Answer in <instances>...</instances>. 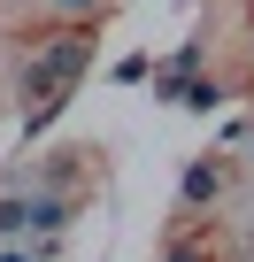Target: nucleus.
Instances as JSON below:
<instances>
[{
    "instance_id": "20e7f679",
    "label": "nucleus",
    "mask_w": 254,
    "mask_h": 262,
    "mask_svg": "<svg viewBox=\"0 0 254 262\" xmlns=\"http://www.w3.org/2000/svg\"><path fill=\"white\" fill-rule=\"evenodd\" d=\"M193 70H200V47H177V54H170V70H162V77H193Z\"/></svg>"
},
{
    "instance_id": "423d86ee",
    "label": "nucleus",
    "mask_w": 254,
    "mask_h": 262,
    "mask_svg": "<svg viewBox=\"0 0 254 262\" xmlns=\"http://www.w3.org/2000/svg\"><path fill=\"white\" fill-rule=\"evenodd\" d=\"M62 8H85V0H62Z\"/></svg>"
},
{
    "instance_id": "7ed1b4c3",
    "label": "nucleus",
    "mask_w": 254,
    "mask_h": 262,
    "mask_svg": "<svg viewBox=\"0 0 254 262\" xmlns=\"http://www.w3.org/2000/svg\"><path fill=\"white\" fill-rule=\"evenodd\" d=\"M16 231H31V193L24 201H0V239H16Z\"/></svg>"
},
{
    "instance_id": "f257e3e1",
    "label": "nucleus",
    "mask_w": 254,
    "mask_h": 262,
    "mask_svg": "<svg viewBox=\"0 0 254 262\" xmlns=\"http://www.w3.org/2000/svg\"><path fill=\"white\" fill-rule=\"evenodd\" d=\"M223 185H231V178H223V162H216V155H200V162L177 178V201H185V208H200V201H216Z\"/></svg>"
},
{
    "instance_id": "f03ea898",
    "label": "nucleus",
    "mask_w": 254,
    "mask_h": 262,
    "mask_svg": "<svg viewBox=\"0 0 254 262\" xmlns=\"http://www.w3.org/2000/svg\"><path fill=\"white\" fill-rule=\"evenodd\" d=\"M62 224H70V193H39V201H31V231H47V239H54Z\"/></svg>"
},
{
    "instance_id": "0eeeda50",
    "label": "nucleus",
    "mask_w": 254,
    "mask_h": 262,
    "mask_svg": "<svg viewBox=\"0 0 254 262\" xmlns=\"http://www.w3.org/2000/svg\"><path fill=\"white\" fill-rule=\"evenodd\" d=\"M246 147H254V131H246Z\"/></svg>"
},
{
    "instance_id": "39448f33",
    "label": "nucleus",
    "mask_w": 254,
    "mask_h": 262,
    "mask_svg": "<svg viewBox=\"0 0 254 262\" xmlns=\"http://www.w3.org/2000/svg\"><path fill=\"white\" fill-rule=\"evenodd\" d=\"M0 262H47L39 247H0Z\"/></svg>"
}]
</instances>
